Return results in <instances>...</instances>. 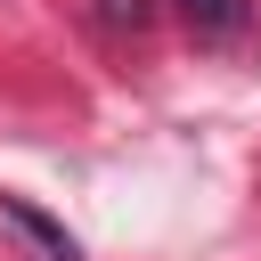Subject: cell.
I'll list each match as a JSON object with an SVG mask.
<instances>
[{
  "mask_svg": "<svg viewBox=\"0 0 261 261\" xmlns=\"http://www.w3.org/2000/svg\"><path fill=\"white\" fill-rule=\"evenodd\" d=\"M98 16H106L114 33H139V24L155 16V8H147V0H98Z\"/></svg>",
  "mask_w": 261,
  "mask_h": 261,
  "instance_id": "obj_3",
  "label": "cell"
},
{
  "mask_svg": "<svg viewBox=\"0 0 261 261\" xmlns=\"http://www.w3.org/2000/svg\"><path fill=\"white\" fill-rule=\"evenodd\" d=\"M0 220H8L16 237H33V245H41V261H82V245H73V237H65V228H57L41 204H24V196H0Z\"/></svg>",
  "mask_w": 261,
  "mask_h": 261,
  "instance_id": "obj_1",
  "label": "cell"
},
{
  "mask_svg": "<svg viewBox=\"0 0 261 261\" xmlns=\"http://www.w3.org/2000/svg\"><path fill=\"white\" fill-rule=\"evenodd\" d=\"M179 16L204 33V41H237L253 24V0H179Z\"/></svg>",
  "mask_w": 261,
  "mask_h": 261,
  "instance_id": "obj_2",
  "label": "cell"
}]
</instances>
